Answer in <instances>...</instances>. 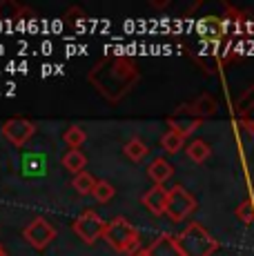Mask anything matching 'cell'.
<instances>
[{
  "instance_id": "obj_1",
  "label": "cell",
  "mask_w": 254,
  "mask_h": 256,
  "mask_svg": "<svg viewBox=\"0 0 254 256\" xmlns=\"http://www.w3.org/2000/svg\"><path fill=\"white\" fill-rule=\"evenodd\" d=\"M140 74L130 58L105 56L90 72V82L107 100H120L138 82Z\"/></svg>"
},
{
  "instance_id": "obj_2",
  "label": "cell",
  "mask_w": 254,
  "mask_h": 256,
  "mask_svg": "<svg viewBox=\"0 0 254 256\" xmlns=\"http://www.w3.org/2000/svg\"><path fill=\"white\" fill-rule=\"evenodd\" d=\"M176 243L183 256H212L218 250V240L201 223H190L176 236Z\"/></svg>"
},
{
  "instance_id": "obj_3",
  "label": "cell",
  "mask_w": 254,
  "mask_h": 256,
  "mask_svg": "<svg viewBox=\"0 0 254 256\" xmlns=\"http://www.w3.org/2000/svg\"><path fill=\"white\" fill-rule=\"evenodd\" d=\"M102 238L112 245V250L123 252V254H134L140 243L138 230L127 218H123V216H116V218H112L110 223H107V230H105Z\"/></svg>"
},
{
  "instance_id": "obj_4",
  "label": "cell",
  "mask_w": 254,
  "mask_h": 256,
  "mask_svg": "<svg viewBox=\"0 0 254 256\" xmlns=\"http://www.w3.org/2000/svg\"><path fill=\"white\" fill-rule=\"evenodd\" d=\"M194 210H196V198L192 196V192H188L183 185H174L172 190H170L168 212H165V214L170 216V220L180 223V220H185L190 214H194Z\"/></svg>"
},
{
  "instance_id": "obj_5",
  "label": "cell",
  "mask_w": 254,
  "mask_h": 256,
  "mask_svg": "<svg viewBox=\"0 0 254 256\" xmlns=\"http://www.w3.org/2000/svg\"><path fill=\"white\" fill-rule=\"evenodd\" d=\"M107 223L96 214L94 210H85L80 216H76L74 220V232L78 234V238H82L85 243H96L100 236H105Z\"/></svg>"
},
{
  "instance_id": "obj_6",
  "label": "cell",
  "mask_w": 254,
  "mask_h": 256,
  "mask_svg": "<svg viewBox=\"0 0 254 256\" xmlns=\"http://www.w3.org/2000/svg\"><path fill=\"white\" fill-rule=\"evenodd\" d=\"M22 236H25V240L34 250H45L47 245L56 238V228H54L52 223H47L42 216H36V218L25 228Z\"/></svg>"
},
{
  "instance_id": "obj_7",
  "label": "cell",
  "mask_w": 254,
  "mask_h": 256,
  "mask_svg": "<svg viewBox=\"0 0 254 256\" xmlns=\"http://www.w3.org/2000/svg\"><path fill=\"white\" fill-rule=\"evenodd\" d=\"M36 132V125L27 118H9L7 122L2 125V134L9 142H14L16 147H22L25 142L34 136Z\"/></svg>"
},
{
  "instance_id": "obj_8",
  "label": "cell",
  "mask_w": 254,
  "mask_h": 256,
  "mask_svg": "<svg viewBox=\"0 0 254 256\" xmlns=\"http://www.w3.org/2000/svg\"><path fill=\"white\" fill-rule=\"evenodd\" d=\"M168 122H170V130L172 132H176V134H180V136H190L192 132L198 130L201 118H196L192 114V107L190 105H183L176 114L168 118Z\"/></svg>"
},
{
  "instance_id": "obj_9",
  "label": "cell",
  "mask_w": 254,
  "mask_h": 256,
  "mask_svg": "<svg viewBox=\"0 0 254 256\" xmlns=\"http://www.w3.org/2000/svg\"><path fill=\"white\" fill-rule=\"evenodd\" d=\"M168 200H170V190H165L163 185H154L152 190H148L143 194V205L152 214H165L168 212Z\"/></svg>"
},
{
  "instance_id": "obj_10",
  "label": "cell",
  "mask_w": 254,
  "mask_h": 256,
  "mask_svg": "<svg viewBox=\"0 0 254 256\" xmlns=\"http://www.w3.org/2000/svg\"><path fill=\"white\" fill-rule=\"evenodd\" d=\"M148 250H150V256H183V252H180V248L176 243V236H172L168 232L160 234Z\"/></svg>"
},
{
  "instance_id": "obj_11",
  "label": "cell",
  "mask_w": 254,
  "mask_h": 256,
  "mask_svg": "<svg viewBox=\"0 0 254 256\" xmlns=\"http://www.w3.org/2000/svg\"><path fill=\"white\" fill-rule=\"evenodd\" d=\"M236 112H238V118H241L243 127L254 134V87H250V90L241 96V100H238V105H236Z\"/></svg>"
},
{
  "instance_id": "obj_12",
  "label": "cell",
  "mask_w": 254,
  "mask_h": 256,
  "mask_svg": "<svg viewBox=\"0 0 254 256\" xmlns=\"http://www.w3.org/2000/svg\"><path fill=\"white\" fill-rule=\"evenodd\" d=\"M172 174H174V167L170 165L163 156H156L152 163H150V167H148V176L154 180V185L168 183V180L172 178Z\"/></svg>"
},
{
  "instance_id": "obj_13",
  "label": "cell",
  "mask_w": 254,
  "mask_h": 256,
  "mask_svg": "<svg viewBox=\"0 0 254 256\" xmlns=\"http://www.w3.org/2000/svg\"><path fill=\"white\" fill-rule=\"evenodd\" d=\"M190 107H192V114L196 116V118L214 116V114H216V110H218L216 100H214V98L210 96V94H203V96H198Z\"/></svg>"
},
{
  "instance_id": "obj_14",
  "label": "cell",
  "mask_w": 254,
  "mask_h": 256,
  "mask_svg": "<svg viewBox=\"0 0 254 256\" xmlns=\"http://www.w3.org/2000/svg\"><path fill=\"white\" fill-rule=\"evenodd\" d=\"M62 165L70 172H74V174H80V172H85L87 156L82 154L80 150H67L65 154H62Z\"/></svg>"
},
{
  "instance_id": "obj_15",
  "label": "cell",
  "mask_w": 254,
  "mask_h": 256,
  "mask_svg": "<svg viewBox=\"0 0 254 256\" xmlns=\"http://www.w3.org/2000/svg\"><path fill=\"white\" fill-rule=\"evenodd\" d=\"M125 156L130 160H134V163H140V160L145 158V156L150 154V145L145 140H140V138H132V140H127L125 142Z\"/></svg>"
},
{
  "instance_id": "obj_16",
  "label": "cell",
  "mask_w": 254,
  "mask_h": 256,
  "mask_svg": "<svg viewBox=\"0 0 254 256\" xmlns=\"http://www.w3.org/2000/svg\"><path fill=\"white\" fill-rule=\"evenodd\" d=\"M185 152H188L190 160H194V163H205V160L210 158V154H212V150H210V145L201 138L188 142V147H185Z\"/></svg>"
},
{
  "instance_id": "obj_17",
  "label": "cell",
  "mask_w": 254,
  "mask_h": 256,
  "mask_svg": "<svg viewBox=\"0 0 254 256\" xmlns=\"http://www.w3.org/2000/svg\"><path fill=\"white\" fill-rule=\"evenodd\" d=\"M96 176H92L90 172H80V174L74 176V190L78 194L87 196V194H94V187H96Z\"/></svg>"
},
{
  "instance_id": "obj_18",
  "label": "cell",
  "mask_w": 254,
  "mask_h": 256,
  "mask_svg": "<svg viewBox=\"0 0 254 256\" xmlns=\"http://www.w3.org/2000/svg\"><path fill=\"white\" fill-rule=\"evenodd\" d=\"M160 145H163V150L165 152H170V154H176V152L183 150V145H185V136H180L176 134V132H165L163 134V138H160Z\"/></svg>"
},
{
  "instance_id": "obj_19",
  "label": "cell",
  "mask_w": 254,
  "mask_h": 256,
  "mask_svg": "<svg viewBox=\"0 0 254 256\" xmlns=\"http://www.w3.org/2000/svg\"><path fill=\"white\" fill-rule=\"evenodd\" d=\"M62 138H65V142L70 145V150H80V145L87 140V136H85V132H82L78 125H72L70 130L65 132V136H62Z\"/></svg>"
},
{
  "instance_id": "obj_20",
  "label": "cell",
  "mask_w": 254,
  "mask_h": 256,
  "mask_svg": "<svg viewBox=\"0 0 254 256\" xmlns=\"http://www.w3.org/2000/svg\"><path fill=\"white\" fill-rule=\"evenodd\" d=\"M94 196L98 203H110L112 200V196H114V185L110 183V180H98L96 183V187H94Z\"/></svg>"
},
{
  "instance_id": "obj_21",
  "label": "cell",
  "mask_w": 254,
  "mask_h": 256,
  "mask_svg": "<svg viewBox=\"0 0 254 256\" xmlns=\"http://www.w3.org/2000/svg\"><path fill=\"white\" fill-rule=\"evenodd\" d=\"M236 218L246 225L254 223V203H252V198L241 200V205L236 208Z\"/></svg>"
},
{
  "instance_id": "obj_22",
  "label": "cell",
  "mask_w": 254,
  "mask_h": 256,
  "mask_svg": "<svg viewBox=\"0 0 254 256\" xmlns=\"http://www.w3.org/2000/svg\"><path fill=\"white\" fill-rule=\"evenodd\" d=\"M132 256H150V250H138V252H134Z\"/></svg>"
},
{
  "instance_id": "obj_23",
  "label": "cell",
  "mask_w": 254,
  "mask_h": 256,
  "mask_svg": "<svg viewBox=\"0 0 254 256\" xmlns=\"http://www.w3.org/2000/svg\"><path fill=\"white\" fill-rule=\"evenodd\" d=\"M0 256H7V252H4V250H2V248H0Z\"/></svg>"
},
{
  "instance_id": "obj_24",
  "label": "cell",
  "mask_w": 254,
  "mask_h": 256,
  "mask_svg": "<svg viewBox=\"0 0 254 256\" xmlns=\"http://www.w3.org/2000/svg\"><path fill=\"white\" fill-rule=\"evenodd\" d=\"M0 248H2V245H0Z\"/></svg>"
}]
</instances>
